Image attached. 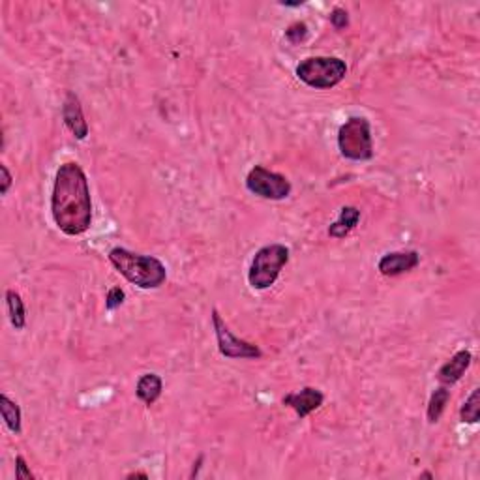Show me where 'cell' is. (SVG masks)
<instances>
[{"label":"cell","mask_w":480,"mask_h":480,"mask_svg":"<svg viewBox=\"0 0 480 480\" xmlns=\"http://www.w3.org/2000/svg\"><path fill=\"white\" fill-rule=\"evenodd\" d=\"M203 462H205V456L201 454L199 458H197V462L194 464V469H192V473H189V479H195V476L199 475V469H201V465H203Z\"/></svg>","instance_id":"23"},{"label":"cell","mask_w":480,"mask_h":480,"mask_svg":"<svg viewBox=\"0 0 480 480\" xmlns=\"http://www.w3.org/2000/svg\"><path fill=\"white\" fill-rule=\"evenodd\" d=\"M51 212L57 227L68 237H79L88 231L92 223L90 188L79 163H62L54 175Z\"/></svg>","instance_id":"1"},{"label":"cell","mask_w":480,"mask_h":480,"mask_svg":"<svg viewBox=\"0 0 480 480\" xmlns=\"http://www.w3.org/2000/svg\"><path fill=\"white\" fill-rule=\"evenodd\" d=\"M281 6H287V8H298V6H303L304 2L300 0V2H280Z\"/></svg>","instance_id":"25"},{"label":"cell","mask_w":480,"mask_h":480,"mask_svg":"<svg viewBox=\"0 0 480 480\" xmlns=\"http://www.w3.org/2000/svg\"><path fill=\"white\" fill-rule=\"evenodd\" d=\"M479 398L480 390L475 389L471 392L469 398L465 399V404L462 405V409H459V418H462V422H467V424H476V422H479L480 416Z\"/></svg>","instance_id":"17"},{"label":"cell","mask_w":480,"mask_h":480,"mask_svg":"<svg viewBox=\"0 0 480 480\" xmlns=\"http://www.w3.org/2000/svg\"><path fill=\"white\" fill-rule=\"evenodd\" d=\"M0 415L10 432L21 433V409L6 394H0Z\"/></svg>","instance_id":"14"},{"label":"cell","mask_w":480,"mask_h":480,"mask_svg":"<svg viewBox=\"0 0 480 480\" xmlns=\"http://www.w3.org/2000/svg\"><path fill=\"white\" fill-rule=\"evenodd\" d=\"M448 399H450V390L447 387H439L435 392L432 394L430 398V404H428V422L435 424L439 418H441L443 411L447 407Z\"/></svg>","instance_id":"16"},{"label":"cell","mask_w":480,"mask_h":480,"mask_svg":"<svg viewBox=\"0 0 480 480\" xmlns=\"http://www.w3.org/2000/svg\"><path fill=\"white\" fill-rule=\"evenodd\" d=\"M62 119L66 128L71 131L76 139L83 141L88 135V124L83 115V107L79 98L74 92H66L64 103H62Z\"/></svg>","instance_id":"8"},{"label":"cell","mask_w":480,"mask_h":480,"mask_svg":"<svg viewBox=\"0 0 480 480\" xmlns=\"http://www.w3.org/2000/svg\"><path fill=\"white\" fill-rule=\"evenodd\" d=\"M212 324L216 330L218 349L226 358H261L263 356L259 347L233 334L218 310H212Z\"/></svg>","instance_id":"7"},{"label":"cell","mask_w":480,"mask_h":480,"mask_svg":"<svg viewBox=\"0 0 480 480\" xmlns=\"http://www.w3.org/2000/svg\"><path fill=\"white\" fill-rule=\"evenodd\" d=\"M0 175H2V186H0V194L6 195V194H8V192H10L11 182H13V178H11L10 171H8V168H6L4 163L0 165Z\"/></svg>","instance_id":"22"},{"label":"cell","mask_w":480,"mask_h":480,"mask_svg":"<svg viewBox=\"0 0 480 480\" xmlns=\"http://www.w3.org/2000/svg\"><path fill=\"white\" fill-rule=\"evenodd\" d=\"M338 148L341 156L353 162H366L373 158V141L370 122L364 117H351L338 131Z\"/></svg>","instance_id":"5"},{"label":"cell","mask_w":480,"mask_h":480,"mask_svg":"<svg viewBox=\"0 0 480 480\" xmlns=\"http://www.w3.org/2000/svg\"><path fill=\"white\" fill-rule=\"evenodd\" d=\"M330 23L338 30L349 27V13L344 8H334V10L330 11Z\"/></svg>","instance_id":"20"},{"label":"cell","mask_w":480,"mask_h":480,"mask_svg":"<svg viewBox=\"0 0 480 480\" xmlns=\"http://www.w3.org/2000/svg\"><path fill=\"white\" fill-rule=\"evenodd\" d=\"M286 38L291 42V44H300L304 40L308 38V25L306 23H293L291 27L286 30Z\"/></svg>","instance_id":"18"},{"label":"cell","mask_w":480,"mask_h":480,"mask_svg":"<svg viewBox=\"0 0 480 480\" xmlns=\"http://www.w3.org/2000/svg\"><path fill=\"white\" fill-rule=\"evenodd\" d=\"M421 263V255L415 250L411 252H392L379 259L377 269L383 276H399L416 269Z\"/></svg>","instance_id":"10"},{"label":"cell","mask_w":480,"mask_h":480,"mask_svg":"<svg viewBox=\"0 0 480 480\" xmlns=\"http://www.w3.org/2000/svg\"><path fill=\"white\" fill-rule=\"evenodd\" d=\"M471 361H473V355H471L469 351H458L450 361H447L439 368V372H437L439 383L443 387H450V385L458 383L459 379L465 375V372H467V368L471 366Z\"/></svg>","instance_id":"11"},{"label":"cell","mask_w":480,"mask_h":480,"mask_svg":"<svg viewBox=\"0 0 480 480\" xmlns=\"http://www.w3.org/2000/svg\"><path fill=\"white\" fill-rule=\"evenodd\" d=\"M246 188L254 195L270 201H281L291 194V182L283 175L269 171L263 165H255L250 169L248 177H246Z\"/></svg>","instance_id":"6"},{"label":"cell","mask_w":480,"mask_h":480,"mask_svg":"<svg viewBox=\"0 0 480 480\" xmlns=\"http://www.w3.org/2000/svg\"><path fill=\"white\" fill-rule=\"evenodd\" d=\"M109 261L126 280L141 289H156L168 278L165 264L152 255L134 254L126 248H113Z\"/></svg>","instance_id":"2"},{"label":"cell","mask_w":480,"mask_h":480,"mask_svg":"<svg viewBox=\"0 0 480 480\" xmlns=\"http://www.w3.org/2000/svg\"><path fill=\"white\" fill-rule=\"evenodd\" d=\"M358 220H361V211L356 206H344L340 211V218L329 227V235L332 238L347 237L355 229Z\"/></svg>","instance_id":"13"},{"label":"cell","mask_w":480,"mask_h":480,"mask_svg":"<svg viewBox=\"0 0 480 480\" xmlns=\"http://www.w3.org/2000/svg\"><path fill=\"white\" fill-rule=\"evenodd\" d=\"M126 479H148V475H146V473H139V471H137V473H130V475H128V476H126Z\"/></svg>","instance_id":"24"},{"label":"cell","mask_w":480,"mask_h":480,"mask_svg":"<svg viewBox=\"0 0 480 480\" xmlns=\"http://www.w3.org/2000/svg\"><path fill=\"white\" fill-rule=\"evenodd\" d=\"M347 64L338 57H310L297 66V77L304 85L327 90L344 81Z\"/></svg>","instance_id":"3"},{"label":"cell","mask_w":480,"mask_h":480,"mask_svg":"<svg viewBox=\"0 0 480 480\" xmlns=\"http://www.w3.org/2000/svg\"><path fill=\"white\" fill-rule=\"evenodd\" d=\"M162 390H163L162 377L156 375V373H145V375H141L139 381H137L135 394H137V398H139L143 404L152 405L160 396H162Z\"/></svg>","instance_id":"12"},{"label":"cell","mask_w":480,"mask_h":480,"mask_svg":"<svg viewBox=\"0 0 480 480\" xmlns=\"http://www.w3.org/2000/svg\"><path fill=\"white\" fill-rule=\"evenodd\" d=\"M124 298H126L124 289H120V287H113V289H109V293H107V298H105V308H107V310H117V308H120L122 304H124Z\"/></svg>","instance_id":"19"},{"label":"cell","mask_w":480,"mask_h":480,"mask_svg":"<svg viewBox=\"0 0 480 480\" xmlns=\"http://www.w3.org/2000/svg\"><path fill=\"white\" fill-rule=\"evenodd\" d=\"M421 479H433V475L430 471H424V473H421Z\"/></svg>","instance_id":"26"},{"label":"cell","mask_w":480,"mask_h":480,"mask_svg":"<svg viewBox=\"0 0 480 480\" xmlns=\"http://www.w3.org/2000/svg\"><path fill=\"white\" fill-rule=\"evenodd\" d=\"M283 405L291 407L300 418H306L308 415H312L313 411H317L324 402V394L319 389L313 387H306V389L298 390V392H291L283 396Z\"/></svg>","instance_id":"9"},{"label":"cell","mask_w":480,"mask_h":480,"mask_svg":"<svg viewBox=\"0 0 480 480\" xmlns=\"http://www.w3.org/2000/svg\"><path fill=\"white\" fill-rule=\"evenodd\" d=\"M287 261H289V248L287 246H283V244L263 246L252 259V267H250L248 272L250 286L257 291H264V289L272 287Z\"/></svg>","instance_id":"4"},{"label":"cell","mask_w":480,"mask_h":480,"mask_svg":"<svg viewBox=\"0 0 480 480\" xmlns=\"http://www.w3.org/2000/svg\"><path fill=\"white\" fill-rule=\"evenodd\" d=\"M6 304H8L10 321L16 327V330L25 329V324H27V312H25V303L19 297V293L13 291V289L6 291Z\"/></svg>","instance_id":"15"},{"label":"cell","mask_w":480,"mask_h":480,"mask_svg":"<svg viewBox=\"0 0 480 480\" xmlns=\"http://www.w3.org/2000/svg\"><path fill=\"white\" fill-rule=\"evenodd\" d=\"M16 479L19 480H34V475L28 469L27 462L23 456H17L16 458Z\"/></svg>","instance_id":"21"}]
</instances>
